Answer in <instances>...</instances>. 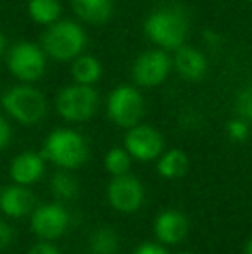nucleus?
Wrapping results in <instances>:
<instances>
[{"instance_id":"6ab92c4d","label":"nucleus","mask_w":252,"mask_h":254,"mask_svg":"<svg viewBox=\"0 0 252 254\" xmlns=\"http://www.w3.org/2000/svg\"><path fill=\"white\" fill-rule=\"evenodd\" d=\"M187 170H189V157H187V154L183 151H180V149L168 151L161 157V161L157 164L159 175L164 178H169V180L183 177L187 173Z\"/></svg>"},{"instance_id":"f3484780","label":"nucleus","mask_w":252,"mask_h":254,"mask_svg":"<svg viewBox=\"0 0 252 254\" xmlns=\"http://www.w3.org/2000/svg\"><path fill=\"white\" fill-rule=\"evenodd\" d=\"M104 74V67L102 63L92 54H80L76 59L71 61V76H73L74 83L81 85H92L99 83Z\"/></svg>"},{"instance_id":"c85d7f7f","label":"nucleus","mask_w":252,"mask_h":254,"mask_svg":"<svg viewBox=\"0 0 252 254\" xmlns=\"http://www.w3.org/2000/svg\"><path fill=\"white\" fill-rule=\"evenodd\" d=\"M5 52H7V40H5V37H3L2 31H0V59L5 56Z\"/></svg>"},{"instance_id":"b1692460","label":"nucleus","mask_w":252,"mask_h":254,"mask_svg":"<svg viewBox=\"0 0 252 254\" xmlns=\"http://www.w3.org/2000/svg\"><path fill=\"white\" fill-rule=\"evenodd\" d=\"M237 107L246 120H252V88H246L240 92L237 99Z\"/></svg>"},{"instance_id":"9b49d317","label":"nucleus","mask_w":252,"mask_h":254,"mask_svg":"<svg viewBox=\"0 0 252 254\" xmlns=\"http://www.w3.org/2000/svg\"><path fill=\"white\" fill-rule=\"evenodd\" d=\"M171 61L173 69L187 81H201L209 71V63L205 54L187 44L173 51Z\"/></svg>"},{"instance_id":"5701e85b","label":"nucleus","mask_w":252,"mask_h":254,"mask_svg":"<svg viewBox=\"0 0 252 254\" xmlns=\"http://www.w3.org/2000/svg\"><path fill=\"white\" fill-rule=\"evenodd\" d=\"M226 131H228V137L232 140L244 142L249 137V125L246 120H232L226 125Z\"/></svg>"},{"instance_id":"f03ea898","label":"nucleus","mask_w":252,"mask_h":254,"mask_svg":"<svg viewBox=\"0 0 252 254\" xmlns=\"http://www.w3.org/2000/svg\"><path fill=\"white\" fill-rule=\"evenodd\" d=\"M40 45L49 59L57 63H71L87 47V33L76 21L59 19L45 28L40 37Z\"/></svg>"},{"instance_id":"7c9ffc66","label":"nucleus","mask_w":252,"mask_h":254,"mask_svg":"<svg viewBox=\"0 0 252 254\" xmlns=\"http://www.w3.org/2000/svg\"><path fill=\"white\" fill-rule=\"evenodd\" d=\"M180 254H192V253H180Z\"/></svg>"},{"instance_id":"f8f14e48","label":"nucleus","mask_w":252,"mask_h":254,"mask_svg":"<svg viewBox=\"0 0 252 254\" xmlns=\"http://www.w3.org/2000/svg\"><path fill=\"white\" fill-rule=\"evenodd\" d=\"M69 223V214L59 204L38 207L31 218V227L35 234L44 239H55L64 234Z\"/></svg>"},{"instance_id":"412c9836","label":"nucleus","mask_w":252,"mask_h":254,"mask_svg":"<svg viewBox=\"0 0 252 254\" xmlns=\"http://www.w3.org/2000/svg\"><path fill=\"white\" fill-rule=\"evenodd\" d=\"M52 192H54L55 197L64 199V201H69L74 199L78 194V182L74 177H71L66 171H59L52 177Z\"/></svg>"},{"instance_id":"dca6fc26","label":"nucleus","mask_w":252,"mask_h":254,"mask_svg":"<svg viewBox=\"0 0 252 254\" xmlns=\"http://www.w3.org/2000/svg\"><path fill=\"white\" fill-rule=\"evenodd\" d=\"M35 204V197L28 189L21 187V185H14V187H7L0 195V209L12 218L26 216L31 211Z\"/></svg>"},{"instance_id":"39448f33","label":"nucleus","mask_w":252,"mask_h":254,"mask_svg":"<svg viewBox=\"0 0 252 254\" xmlns=\"http://www.w3.org/2000/svg\"><path fill=\"white\" fill-rule=\"evenodd\" d=\"M42 156L61 168L74 170L87 161L88 147L85 138L78 131L69 128H57L47 137Z\"/></svg>"},{"instance_id":"1a4fd4ad","label":"nucleus","mask_w":252,"mask_h":254,"mask_svg":"<svg viewBox=\"0 0 252 254\" xmlns=\"http://www.w3.org/2000/svg\"><path fill=\"white\" fill-rule=\"evenodd\" d=\"M128 130L130 131L125 137V147L130 156L140 161H151L161 154L164 140L155 128L149 125H135Z\"/></svg>"},{"instance_id":"7ed1b4c3","label":"nucleus","mask_w":252,"mask_h":254,"mask_svg":"<svg viewBox=\"0 0 252 254\" xmlns=\"http://www.w3.org/2000/svg\"><path fill=\"white\" fill-rule=\"evenodd\" d=\"M2 107L17 123L31 127L45 118L47 99L31 83H19L2 95Z\"/></svg>"},{"instance_id":"a211bd4d","label":"nucleus","mask_w":252,"mask_h":254,"mask_svg":"<svg viewBox=\"0 0 252 254\" xmlns=\"http://www.w3.org/2000/svg\"><path fill=\"white\" fill-rule=\"evenodd\" d=\"M28 16L40 26H50L61 19L62 5L59 0H28Z\"/></svg>"},{"instance_id":"6e6552de","label":"nucleus","mask_w":252,"mask_h":254,"mask_svg":"<svg viewBox=\"0 0 252 254\" xmlns=\"http://www.w3.org/2000/svg\"><path fill=\"white\" fill-rule=\"evenodd\" d=\"M171 69L173 61L169 52L154 47L137 56L131 66V78L137 87L152 88L164 83Z\"/></svg>"},{"instance_id":"0eeeda50","label":"nucleus","mask_w":252,"mask_h":254,"mask_svg":"<svg viewBox=\"0 0 252 254\" xmlns=\"http://www.w3.org/2000/svg\"><path fill=\"white\" fill-rule=\"evenodd\" d=\"M145 113V101L137 87L118 85L107 97V116L121 128H131L140 123Z\"/></svg>"},{"instance_id":"393cba45","label":"nucleus","mask_w":252,"mask_h":254,"mask_svg":"<svg viewBox=\"0 0 252 254\" xmlns=\"http://www.w3.org/2000/svg\"><path fill=\"white\" fill-rule=\"evenodd\" d=\"M10 137H12V130H10L9 121H7L2 114H0V151L9 145Z\"/></svg>"},{"instance_id":"423d86ee","label":"nucleus","mask_w":252,"mask_h":254,"mask_svg":"<svg viewBox=\"0 0 252 254\" xmlns=\"http://www.w3.org/2000/svg\"><path fill=\"white\" fill-rule=\"evenodd\" d=\"M99 107V94L92 85L73 83L64 87L55 97L59 116L71 123L88 121Z\"/></svg>"},{"instance_id":"ddd939ff","label":"nucleus","mask_w":252,"mask_h":254,"mask_svg":"<svg viewBox=\"0 0 252 254\" xmlns=\"http://www.w3.org/2000/svg\"><path fill=\"white\" fill-rule=\"evenodd\" d=\"M189 232V221L180 211H164L155 220V235L164 244H178Z\"/></svg>"},{"instance_id":"f257e3e1","label":"nucleus","mask_w":252,"mask_h":254,"mask_svg":"<svg viewBox=\"0 0 252 254\" xmlns=\"http://www.w3.org/2000/svg\"><path fill=\"white\" fill-rule=\"evenodd\" d=\"M190 31L189 14L176 5L152 10L144 23V33L155 47L173 52L185 44Z\"/></svg>"},{"instance_id":"20e7f679","label":"nucleus","mask_w":252,"mask_h":254,"mask_svg":"<svg viewBox=\"0 0 252 254\" xmlns=\"http://www.w3.org/2000/svg\"><path fill=\"white\" fill-rule=\"evenodd\" d=\"M47 54L40 44L21 40L5 52V64L9 73L21 83H35L45 74Z\"/></svg>"},{"instance_id":"cd10ccee","label":"nucleus","mask_w":252,"mask_h":254,"mask_svg":"<svg viewBox=\"0 0 252 254\" xmlns=\"http://www.w3.org/2000/svg\"><path fill=\"white\" fill-rule=\"evenodd\" d=\"M30 254H59L57 249L54 248V246H50V244H37L33 249L30 251Z\"/></svg>"},{"instance_id":"a878e982","label":"nucleus","mask_w":252,"mask_h":254,"mask_svg":"<svg viewBox=\"0 0 252 254\" xmlns=\"http://www.w3.org/2000/svg\"><path fill=\"white\" fill-rule=\"evenodd\" d=\"M12 241V230L7 223L0 220V249H5Z\"/></svg>"},{"instance_id":"4be33fe9","label":"nucleus","mask_w":252,"mask_h":254,"mask_svg":"<svg viewBox=\"0 0 252 254\" xmlns=\"http://www.w3.org/2000/svg\"><path fill=\"white\" fill-rule=\"evenodd\" d=\"M104 163H105V170H107L109 173L114 175V177H119V175L128 173L131 159H130V154H128L126 149L114 147L107 152Z\"/></svg>"},{"instance_id":"2f4dec72","label":"nucleus","mask_w":252,"mask_h":254,"mask_svg":"<svg viewBox=\"0 0 252 254\" xmlns=\"http://www.w3.org/2000/svg\"><path fill=\"white\" fill-rule=\"evenodd\" d=\"M249 2H251V3H252V0H249Z\"/></svg>"},{"instance_id":"4468645a","label":"nucleus","mask_w":252,"mask_h":254,"mask_svg":"<svg viewBox=\"0 0 252 254\" xmlns=\"http://www.w3.org/2000/svg\"><path fill=\"white\" fill-rule=\"evenodd\" d=\"M44 156L35 152H23L14 157L10 164V177L19 185L35 184L44 175Z\"/></svg>"},{"instance_id":"aec40b11","label":"nucleus","mask_w":252,"mask_h":254,"mask_svg":"<svg viewBox=\"0 0 252 254\" xmlns=\"http://www.w3.org/2000/svg\"><path fill=\"white\" fill-rule=\"evenodd\" d=\"M90 248L94 254H114L118 251V235L112 228H97L90 239Z\"/></svg>"},{"instance_id":"9d476101","label":"nucleus","mask_w":252,"mask_h":254,"mask_svg":"<svg viewBox=\"0 0 252 254\" xmlns=\"http://www.w3.org/2000/svg\"><path fill=\"white\" fill-rule=\"evenodd\" d=\"M107 197L112 207L123 213H131L137 211L144 202V187L137 178L119 175L109 184Z\"/></svg>"},{"instance_id":"2eb2a0df","label":"nucleus","mask_w":252,"mask_h":254,"mask_svg":"<svg viewBox=\"0 0 252 254\" xmlns=\"http://www.w3.org/2000/svg\"><path fill=\"white\" fill-rule=\"evenodd\" d=\"M71 7L88 24H104L114 14V0H71Z\"/></svg>"},{"instance_id":"bb28decb","label":"nucleus","mask_w":252,"mask_h":254,"mask_svg":"<svg viewBox=\"0 0 252 254\" xmlns=\"http://www.w3.org/2000/svg\"><path fill=\"white\" fill-rule=\"evenodd\" d=\"M133 254H168V251H166L164 248H161V246L147 242V244L140 246V248H138Z\"/></svg>"},{"instance_id":"c756f323","label":"nucleus","mask_w":252,"mask_h":254,"mask_svg":"<svg viewBox=\"0 0 252 254\" xmlns=\"http://www.w3.org/2000/svg\"><path fill=\"white\" fill-rule=\"evenodd\" d=\"M246 254H252V239H251V241H249V244H247Z\"/></svg>"}]
</instances>
